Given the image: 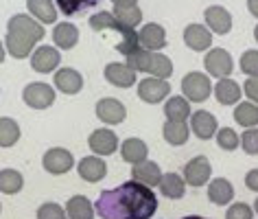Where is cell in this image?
Wrapping results in <instances>:
<instances>
[{
    "mask_svg": "<svg viewBox=\"0 0 258 219\" xmlns=\"http://www.w3.org/2000/svg\"><path fill=\"white\" fill-rule=\"evenodd\" d=\"M204 66L208 70V75L217 77V79H230V73L234 70V62L225 48H210L204 60Z\"/></svg>",
    "mask_w": 258,
    "mask_h": 219,
    "instance_id": "obj_6",
    "label": "cell"
},
{
    "mask_svg": "<svg viewBox=\"0 0 258 219\" xmlns=\"http://www.w3.org/2000/svg\"><path fill=\"white\" fill-rule=\"evenodd\" d=\"M68 212L55 202H46L37 208V219H66Z\"/></svg>",
    "mask_w": 258,
    "mask_h": 219,
    "instance_id": "obj_38",
    "label": "cell"
},
{
    "mask_svg": "<svg viewBox=\"0 0 258 219\" xmlns=\"http://www.w3.org/2000/svg\"><path fill=\"white\" fill-rule=\"evenodd\" d=\"M254 37H256V42H258V24L254 27Z\"/></svg>",
    "mask_w": 258,
    "mask_h": 219,
    "instance_id": "obj_45",
    "label": "cell"
},
{
    "mask_svg": "<svg viewBox=\"0 0 258 219\" xmlns=\"http://www.w3.org/2000/svg\"><path fill=\"white\" fill-rule=\"evenodd\" d=\"M160 193L169 199H182L186 195V180H182L177 173H164L160 182Z\"/></svg>",
    "mask_w": 258,
    "mask_h": 219,
    "instance_id": "obj_27",
    "label": "cell"
},
{
    "mask_svg": "<svg viewBox=\"0 0 258 219\" xmlns=\"http://www.w3.org/2000/svg\"><path fill=\"white\" fill-rule=\"evenodd\" d=\"M103 75H105V79L112 83L116 88H132L134 83H136V70L129 68L127 64H107L105 70H103Z\"/></svg>",
    "mask_w": 258,
    "mask_h": 219,
    "instance_id": "obj_15",
    "label": "cell"
},
{
    "mask_svg": "<svg viewBox=\"0 0 258 219\" xmlns=\"http://www.w3.org/2000/svg\"><path fill=\"white\" fill-rule=\"evenodd\" d=\"M182 219H206V217H199V215H188V217H182Z\"/></svg>",
    "mask_w": 258,
    "mask_h": 219,
    "instance_id": "obj_44",
    "label": "cell"
},
{
    "mask_svg": "<svg viewBox=\"0 0 258 219\" xmlns=\"http://www.w3.org/2000/svg\"><path fill=\"white\" fill-rule=\"evenodd\" d=\"M241 145H243L245 153H249V156H256V153H258V130H256V127H251V130H245L243 132Z\"/></svg>",
    "mask_w": 258,
    "mask_h": 219,
    "instance_id": "obj_39",
    "label": "cell"
},
{
    "mask_svg": "<svg viewBox=\"0 0 258 219\" xmlns=\"http://www.w3.org/2000/svg\"><path fill=\"white\" fill-rule=\"evenodd\" d=\"M171 92V83L166 79H156V77H147L138 83V96L145 103H160L164 101Z\"/></svg>",
    "mask_w": 258,
    "mask_h": 219,
    "instance_id": "obj_8",
    "label": "cell"
},
{
    "mask_svg": "<svg viewBox=\"0 0 258 219\" xmlns=\"http://www.w3.org/2000/svg\"><path fill=\"white\" fill-rule=\"evenodd\" d=\"M238 64H241V70L249 79H258V50H245Z\"/></svg>",
    "mask_w": 258,
    "mask_h": 219,
    "instance_id": "obj_37",
    "label": "cell"
},
{
    "mask_svg": "<svg viewBox=\"0 0 258 219\" xmlns=\"http://www.w3.org/2000/svg\"><path fill=\"white\" fill-rule=\"evenodd\" d=\"M206 27L217 35H225L232 29V16L230 11H225L221 5H212L206 9Z\"/></svg>",
    "mask_w": 258,
    "mask_h": 219,
    "instance_id": "obj_17",
    "label": "cell"
},
{
    "mask_svg": "<svg viewBox=\"0 0 258 219\" xmlns=\"http://www.w3.org/2000/svg\"><path fill=\"white\" fill-rule=\"evenodd\" d=\"M94 208L101 219H149L158 210V197L149 186L129 180L112 191H103Z\"/></svg>",
    "mask_w": 258,
    "mask_h": 219,
    "instance_id": "obj_1",
    "label": "cell"
},
{
    "mask_svg": "<svg viewBox=\"0 0 258 219\" xmlns=\"http://www.w3.org/2000/svg\"><path fill=\"white\" fill-rule=\"evenodd\" d=\"M75 167V158L73 153L63 147H53L44 153V169L53 176H63Z\"/></svg>",
    "mask_w": 258,
    "mask_h": 219,
    "instance_id": "obj_9",
    "label": "cell"
},
{
    "mask_svg": "<svg viewBox=\"0 0 258 219\" xmlns=\"http://www.w3.org/2000/svg\"><path fill=\"white\" fill-rule=\"evenodd\" d=\"M53 42L59 48H73L79 42V29L70 22H59L53 31Z\"/></svg>",
    "mask_w": 258,
    "mask_h": 219,
    "instance_id": "obj_30",
    "label": "cell"
},
{
    "mask_svg": "<svg viewBox=\"0 0 258 219\" xmlns=\"http://www.w3.org/2000/svg\"><path fill=\"white\" fill-rule=\"evenodd\" d=\"M238 134L232 130V127H223V130H219L217 132V145L221 147V149L225 151H234L236 147H238Z\"/></svg>",
    "mask_w": 258,
    "mask_h": 219,
    "instance_id": "obj_36",
    "label": "cell"
},
{
    "mask_svg": "<svg viewBox=\"0 0 258 219\" xmlns=\"http://www.w3.org/2000/svg\"><path fill=\"white\" fill-rule=\"evenodd\" d=\"M190 130L195 132L197 138L210 140L217 134V119L212 117L208 110H197L190 117Z\"/></svg>",
    "mask_w": 258,
    "mask_h": 219,
    "instance_id": "obj_19",
    "label": "cell"
},
{
    "mask_svg": "<svg viewBox=\"0 0 258 219\" xmlns=\"http://www.w3.org/2000/svg\"><path fill=\"white\" fill-rule=\"evenodd\" d=\"M225 219H251V208L247 204H232L225 212Z\"/></svg>",
    "mask_w": 258,
    "mask_h": 219,
    "instance_id": "obj_40",
    "label": "cell"
},
{
    "mask_svg": "<svg viewBox=\"0 0 258 219\" xmlns=\"http://www.w3.org/2000/svg\"><path fill=\"white\" fill-rule=\"evenodd\" d=\"M77 171H79V176L86 180V182H101V180L107 176V165H105V160L99 156H88V158L79 160Z\"/></svg>",
    "mask_w": 258,
    "mask_h": 219,
    "instance_id": "obj_20",
    "label": "cell"
},
{
    "mask_svg": "<svg viewBox=\"0 0 258 219\" xmlns=\"http://www.w3.org/2000/svg\"><path fill=\"white\" fill-rule=\"evenodd\" d=\"M22 99L33 110H46L55 103V90L48 83H29L22 92Z\"/></svg>",
    "mask_w": 258,
    "mask_h": 219,
    "instance_id": "obj_7",
    "label": "cell"
},
{
    "mask_svg": "<svg viewBox=\"0 0 258 219\" xmlns=\"http://www.w3.org/2000/svg\"><path fill=\"white\" fill-rule=\"evenodd\" d=\"M27 9L35 20H40V24H53L57 20V7L50 0H29Z\"/></svg>",
    "mask_w": 258,
    "mask_h": 219,
    "instance_id": "obj_26",
    "label": "cell"
},
{
    "mask_svg": "<svg viewBox=\"0 0 258 219\" xmlns=\"http://www.w3.org/2000/svg\"><path fill=\"white\" fill-rule=\"evenodd\" d=\"M215 96L221 105H234L241 99V88L234 79H221L215 86Z\"/></svg>",
    "mask_w": 258,
    "mask_h": 219,
    "instance_id": "obj_29",
    "label": "cell"
},
{
    "mask_svg": "<svg viewBox=\"0 0 258 219\" xmlns=\"http://www.w3.org/2000/svg\"><path fill=\"white\" fill-rule=\"evenodd\" d=\"M254 210L258 212V199H256V202H254Z\"/></svg>",
    "mask_w": 258,
    "mask_h": 219,
    "instance_id": "obj_46",
    "label": "cell"
},
{
    "mask_svg": "<svg viewBox=\"0 0 258 219\" xmlns=\"http://www.w3.org/2000/svg\"><path fill=\"white\" fill-rule=\"evenodd\" d=\"M46 31L42 29L40 22H35L31 16L18 14L9 18L7 22V35H5V46H7L9 55L16 60H24L31 55V50L37 42L44 40Z\"/></svg>",
    "mask_w": 258,
    "mask_h": 219,
    "instance_id": "obj_2",
    "label": "cell"
},
{
    "mask_svg": "<svg viewBox=\"0 0 258 219\" xmlns=\"http://www.w3.org/2000/svg\"><path fill=\"white\" fill-rule=\"evenodd\" d=\"M55 88L63 94H77L83 88V77L75 68H59L55 73Z\"/></svg>",
    "mask_w": 258,
    "mask_h": 219,
    "instance_id": "obj_21",
    "label": "cell"
},
{
    "mask_svg": "<svg viewBox=\"0 0 258 219\" xmlns=\"http://www.w3.org/2000/svg\"><path fill=\"white\" fill-rule=\"evenodd\" d=\"M88 145L96 156H109V153H114L116 147H118V136H116L112 130L101 127V130H94L88 136Z\"/></svg>",
    "mask_w": 258,
    "mask_h": 219,
    "instance_id": "obj_12",
    "label": "cell"
},
{
    "mask_svg": "<svg viewBox=\"0 0 258 219\" xmlns=\"http://www.w3.org/2000/svg\"><path fill=\"white\" fill-rule=\"evenodd\" d=\"M94 210L96 208L86 195H75V197H70L68 204H66L68 219H92Z\"/></svg>",
    "mask_w": 258,
    "mask_h": 219,
    "instance_id": "obj_28",
    "label": "cell"
},
{
    "mask_svg": "<svg viewBox=\"0 0 258 219\" xmlns=\"http://www.w3.org/2000/svg\"><path fill=\"white\" fill-rule=\"evenodd\" d=\"M127 66L134 68L136 73H149L156 79H169L173 75V64L162 53H151V50L138 48L136 53L127 57Z\"/></svg>",
    "mask_w": 258,
    "mask_h": 219,
    "instance_id": "obj_4",
    "label": "cell"
},
{
    "mask_svg": "<svg viewBox=\"0 0 258 219\" xmlns=\"http://www.w3.org/2000/svg\"><path fill=\"white\" fill-rule=\"evenodd\" d=\"M57 7H59L61 14L75 16V14H83V11H88V9H94L96 0H59Z\"/></svg>",
    "mask_w": 258,
    "mask_h": 219,
    "instance_id": "obj_35",
    "label": "cell"
},
{
    "mask_svg": "<svg viewBox=\"0 0 258 219\" xmlns=\"http://www.w3.org/2000/svg\"><path fill=\"white\" fill-rule=\"evenodd\" d=\"M182 94L188 101L202 103L212 94V83L208 79V75L204 73H188L182 79Z\"/></svg>",
    "mask_w": 258,
    "mask_h": 219,
    "instance_id": "obj_5",
    "label": "cell"
},
{
    "mask_svg": "<svg viewBox=\"0 0 258 219\" xmlns=\"http://www.w3.org/2000/svg\"><path fill=\"white\" fill-rule=\"evenodd\" d=\"M247 9H249L251 16L258 18V0H249V3H247Z\"/></svg>",
    "mask_w": 258,
    "mask_h": 219,
    "instance_id": "obj_43",
    "label": "cell"
},
{
    "mask_svg": "<svg viewBox=\"0 0 258 219\" xmlns=\"http://www.w3.org/2000/svg\"><path fill=\"white\" fill-rule=\"evenodd\" d=\"M96 117H99L103 123L107 125H118L125 121L127 110L118 99H112V96H105L96 103Z\"/></svg>",
    "mask_w": 258,
    "mask_h": 219,
    "instance_id": "obj_10",
    "label": "cell"
},
{
    "mask_svg": "<svg viewBox=\"0 0 258 219\" xmlns=\"http://www.w3.org/2000/svg\"><path fill=\"white\" fill-rule=\"evenodd\" d=\"M18 138H20V127H18V123L9 117H3L0 119V147H3V149L14 147L18 143Z\"/></svg>",
    "mask_w": 258,
    "mask_h": 219,
    "instance_id": "obj_34",
    "label": "cell"
},
{
    "mask_svg": "<svg viewBox=\"0 0 258 219\" xmlns=\"http://www.w3.org/2000/svg\"><path fill=\"white\" fill-rule=\"evenodd\" d=\"M210 162H208V158L206 156H197V158H192L188 165L184 167V180H186V184H190V186H204L206 182L210 180Z\"/></svg>",
    "mask_w": 258,
    "mask_h": 219,
    "instance_id": "obj_13",
    "label": "cell"
},
{
    "mask_svg": "<svg viewBox=\"0 0 258 219\" xmlns=\"http://www.w3.org/2000/svg\"><path fill=\"white\" fill-rule=\"evenodd\" d=\"M234 121L238 125L247 127V130H251V127L258 125V105L251 101H243L238 103L236 110H234Z\"/></svg>",
    "mask_w": 258,
    "mask_h": 219,
    "instance_id": "obj_32",
    "label": "cell"
},
{
    "mask_svg": "<svg viewBox=\"0 0 258 219\" xmlns=\"http://www.w3.org/2000/svg\"><path fill=\"white\" fill-rule=\"evenodd\" d=\"M22 186H24V178L20 171H16V169L0 171V191H3L5 195H16Z\"/></svg>",
    "mask_w": 258,
    "mask_h": 219,
    "instance_id": "obj_33",
    "label": "cell"
},
{
    "mask_svg": "<svg viewBox=\"0 0 258 219\" xmlns=\"http://www.w3.org/2000/svg\"><path fill=\"white\" fill-rule=\"evenodd\" d=\"M232 197H234V186H232L225 178H217L212 180L210 186H208V199L217 206H223V204H230Z\"/></svg>",
    "mask_w": 258,
    "mask_h": 219,
    "instance_id": "obj_25",
    "label": "cell"
},
{
    "mask_svg": "<svg viewBox=\"0 0 258 219\" xmlns=\"http://www.w3.org/2000/svg\"><path fill=\"white\" fill-rule=\"evenodd\" d=\"M243 90H245V94H247V99L258 103V79H247Z\"/></svg>",
    "mask_w": 258,
    "mask_h": 219,
    "instance_id": "obj_41",
    "label": "cell"
},
{
    "mask_svg": "<svg viewBox=\"0 0 258 219\" xmlns=\"http://www.w3.org/2000/svg\"><path fill=\"white\" fill-rule=\"evenodd\" d=\"M90 27H92V31H114V33H118L120 42L116 44V50L122 53L125 57H129L140 48V40H138L136 31L120 24L116 20V16L109 14V11H96V14L90 18Z\"/></svg>",
    "mask_w": 258,
    "mask_h": 219,
    "instance_id": "obj_3",
    "label": "cell"
},
{
    "mask_svg": "<svg viewBox=\"0 0 258 219\" xmlns=\"http://www.w3.org/2000/svg\"><path fill=\"white\" fill-rule=\"evenodd\" d=\"M140 40V48L151 50V53H158L160 48L166 46V31L160 27L158 22H147L138 33Z\"/></svg>",
    "mask_w": 258,
    "mask_h": 219,
    "instance_id": "obj_11",
    "label": "cell"
},
{
    "mask_svg": "<svg viewBox=\"0 0 258 219\" xmlns=\"http://www.w3.org/2000/svg\"><path fill=\"white\" fill-rule=\"evenodd\" d=\"M184 42L190 50H197V53L208 50L212 46V31L202 24H188L184 29Z\"/></svg>",
    "mask_w": 258,
    "mask_h": 219,
    "instance_id": "obj_16",
    "label": "cell"
},
{
    "mask_svg": "<svg viewBox=\"0 0 258 219\" xmlns=\"http://www.w3.org/2000/svg\"><path fill=\"white\" fill-rule=\"evenodd\" d=\"M162 136L169 145H186V140L190 136V130L186 123H177V121H166L162 127Z\"/></svg>",
    "mask_w": 258,
    "mask_h": 219,
    "instance_id": "obj_31",
    "label": "cell"
},
{
    "mask_svg": "<svg viewBox=\"0 0 258 219\" xmlns=\"http://www.w3.org/2000/svg\"><path fill=\"white\" fill-rule=\"evenodd\" d=\"M164 114L166 121H177V123H186V119L192 117L190 114V103L186 96H171L164 105Z\"/></svg>",
    "mask_w": 258,
    "mask_h": 219,
    "instance_id": "obj_24",
    "label": "cell"
},
{
    "mask_svg": "<svg viewBox=\"0 0 258 219\" xmlns=\"http://www.w3.org/2000/svg\"><path fill=\"white\" fill-rule=\"evenodd\" d=\"M61 64V57H59V50L55 46H40L31 55V66H33L35 73H53V70Z\"/></svg>",
    "mask_w": 258,
    "mask_h": 219,
    "instance_id": "obj_14",
    "label": "cell"
},
{
    "mask_svg": "<svg viewBox=\"0 0 258 219\" xmlns=\"http://www.w3.org/2000/svg\"><path fill=\"white\" fill-rule=\"evenodd\" d=\"M132 176L136 182L140 184H145V186H160V182H162V171H160V167L156 162H151V160H147V162L143 165H136L132 169Z\"/></svg>",
    "mask_w": 258,
    "mask_h": 219,
    "instance_id": "obj_23",
    "label": "cell"
},
{
    "mask_svg": "<svg viewBox=\"0 0 258 219\" xmlns=\"http://www.w3.org/2000/svg\"><path fill=\"white\" fill-rule=\"evenodd\" d=\"M245 186L249 191H258V169H251L247 176H245Z\"/></svg>",
    "mask_w": 258,
    "mask_h": 219,
    "instance_id": "obj_42",
    "label": "cell"
},
{
    "mask_svg": "<svg viewBox=\"0 0 258 219\" xmlns=\"http://www.w3.org/2000/svg\"><path fill=\"white\" fill-rule=\"evenodd\" d=\"M114 16L120 24H125V27H129V29L138 27V24L143 22V11H140L138 3H134V0H116L114 3Z\"/></svg>",
    "mask_w": 258,
    "mask_h": 219,
    "instance_id": "obj_18",
    "label": "cell"
},
{
    "mask_svg": "<svg viewBox=\"0 0 258 219\" xmlns=\"http://www.w3.org/2000/svg\"><path fill=\"white\" fill-rule=\"evenodd\" d=\"M147 153H149V149H147L145 140H140V138H127L125 143L120 145L122 160L129 165H134V167L147 162Z\"/></svg>",
    "mask_w": 258,
    "mask_h": 219,
    "instance_id": "obj_22",
    "label": "cell"
}]
</instances>
